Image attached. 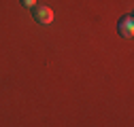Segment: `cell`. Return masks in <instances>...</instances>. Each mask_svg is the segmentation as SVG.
<instances>
[{"instance_id": "7a4b0ae2", "label": "cell", "mask_w": 134, "mask_h": 127, "mask_svg": "<svg viewBox=\"0 0 134 127\" xmlns=\"http://www.w3.org/2000/svg\"><path fill=\"white\" fill-rule=\"evenodd\" d=\"M117 32H119V36H124V38H130V36L134 34V21H132L130 15H126V17L119 21V26H117Z\"/></svg>"}, {"instance_id": "3957f363", "label": "cell", "mask_w": 134, "mask_h": 127, "mask_svg": "<svg viewBox=\"0 0 134 127\" xmlns=\"http://www.w3.org/2000/svg\"><path fill=\"white\" fill-rule=\"evenodd\" d=\"M21 4L28 7V9H32V7H36V0H21Z\"/></svg>"}, {"instance_id": "6da1fadb", "label": "cell", "mask_w": 134, "mask_h": 127, "mask_svg": "<svg viewBox=\"0 0 134 127\" xmlns=\"http://www.w3.org/2000/svg\"><path fill=\"white\" fill-rule=\"evenodd\" d=\"M32 17H34V21L47 26V23L53 21V11L45 4H36V7H32Z\"/></svg>"}]
</instances>
